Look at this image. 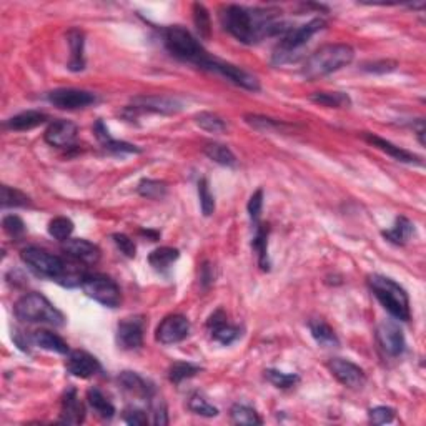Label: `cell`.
<instances>
[{
    "instance_id": "5bb4252c",
    "label": "cell",
    "mask_w": 426,
    "mask_h": 426,
    "mask_svg": "<svg viewBox=\"0 0 426 426\" xmlns=\"http://www.w3.org/2000/svg\"><path fill=\"white\" fill-rule=\"evenodd\" d=\"M190 333V321L183 315H168L157 328V342L162 345H175L183 342Z\"/></svg>"
},
{
    "instance_id": "bcb514c9",
    "label": "cell",
    "mask_w": 426,
    "mask_h": 426,
    "mask_svg": "<svg viewBox=\"0 0 426 426\" xmlns=\"http://www.w3.org/2000/svg\"><path fill=\"white\" fill-rule=\"evenodd\" d=\"M150 408L154 413V423L157 426H165L168 425V413H167V405L162 398H157V395L150 400Z\"/></svg>"
},
{
    "instance_id": "681fc988",
    "label": "cell",
    "mask_w": 426,
    "mask_h": 426,
    "mask_svg": "<svg viewBox=\"0 0 426 426\" xmlns=\"http://www.w3.org/2000/svg\"><path fill=\"white\" fill-rule=\"evenodd\" d=\"M370 421L375 425H385V423H391L393 418H395V410L390 408V406H376V408H372L370 413Z\"/></svg>"
},
{
    "instance_id": "cb8c5ba5",
    "label": "cell",
    "mask_w": 426,
    "mask_h": 426,
    "mask_svg": "<svg viewBox=\"0 0 426 426\" xmlns=\"http://www.w3.org/2000/svg\"><path fill=\"white\" fill-rule=\"evenodd\" d=\"M47 120H49V115H47V113L37 112V110H27L18 113V115H13L12 118H8L6 122V129L16 130V132H25V130L35 129V127L44 125Z\"/></svg>"
},
{
    "instance_id": "b9f144b4",
    "label": "cell",
    "mask_w": 426,
    "mask_h": 426,
    "mask_svg": "<svg viewBox=\"0 0 426 426\" xmlns=\"http://www.w3.org/2000/svg\"><path fill=\"white\" fill-rule=\"evenodd\" d=\"M197 187H198V200H200L202 213L205 217L213 215V212H215V197H213L210 185H208V180L200 178L198 180Z\"/></svg>"
},
{
    "instance_id": "8d00e7d4",
    "label": "cell",
    "mask_w": 426,
    "mask_h": 426,
    "mask_svg": "<svg viewBox=\"0 0 426 426\" xmlns=\"http://www.w3.org/2000/svg\"><path fill=\"white\" fill-rule=\"evenodd\" d=\"M137 190L142 197L150 198V200H162L167 195V183L160 182V180L144 178L137 187Z\"/></svg>"
},
{
    "instance_id": "e575fe53",
    "label": "cell",
    "mask_w": 426,
    "mask_h": 426,
    "mask_svg": "<svg viewBox=\"0 0 426 426\" xmlns=\"http://www.w3.org/2000/svg\"><path fill=\"white\" fill-rule=\"evenodd\" d=\"M230 418L235 425H248V426L262 425V418H260L257 411H255L253 408H250V406H247V405L236 403L231 406Z\"/></svg>"
},
{
    "instance_id": "f907efd6",
    "label": "cell",
    "mask_w": 426,
    "mask_h": 426,
    "mask_svg": "<svg viewBox=\"0 0 426 426\" xmlns=\"http://www.w3.org/2000/svg\"><path fill=\"white\" fill-rule=\"evenodd\" d=\"M396 67H398V64H396L395 60H378V62L364 64L362 69L364 72H372V74H388V72H393Z\"/></svg>"
},
{
    "instance_id": "277c9868",
    "label": "cell",
    "mask_w": 426,
    "mask_h": 426,
    "mask_svg": "<svg viewBox=\"0 0 426 426\" xmlns=\"http://www.w3.org/2000/svg\"><path fill=\"white\" fill-rule=\"evenodd\" d=\"M162 37L165 47L175 59L193 64L200 69H203V65L210 59V55L203 49L200 42L182 25L165 27L162 30Z\"/></svg>"
},
{
    "instance_id": "ba28073f",
    "label": "cell",
    "mask_w": 426,
    "mask_h": 426,
    "mask_svg": "<svg viewBox=\"0 0 426 426\" xmlns=\"http://www.w3.org/2000/svg\"><path fill=\"white\" fill-rule=\"evenodd\" d=\"M80 287H82L85 295L96 300L97 303H100V305L107 306V309H117L122 303L120 288H118L112 278L105 275H98V273L90 275V273H85Z\"/></svg>"
},
{
    "instance_id": "4fadbf2b",
    "label": "cell",
    "mask_w": 426,
    "mask_h": 426,
    "mask_svg": "<svg viewBox=\"0 0 426 426\" xmlns=\"http://www.w3.org/2000/svg\"><path fill=\"white\" fill-rule=\"evenodd\" d=\"M376 338L383 352L390 357H400L405 352L406 342L403 330L400 328L398 323L391 320H385L378 325Z\"/></svg>"
},
{
    "instance_id": "836d02e7",
    "label": "cell",
    "mask_w": 426,
    "mask_h": 426,
    "mask_svg": "<svg viewBox=\"0 0 426 426\" xmlns=\"http://www.w3.org/2000/svg\"><path fill=\"white\" fill-rule=\"evenodd\" d=\"M192 12H193V23H195L198 35H200V39L208 40L212 35L210 13H208L203 4H198V2L193 4Z\"/></svg>"
},
{
    "instance_id": "7bdbcfd3",
    "label": "cell",
    "mask_w": 426,
    "mask_h": 426,
    "mask_svg": "<svg viewBox=\"0 0 426 426\" xmlns=\"http://www.w3.org/2000/svg\"><path fill=\"white\" fill-rule=\"evenodd\" d=\"M30 205V198L25 193H22L17 188H12L8 185H2V207H27Z\"/></svg>"
},
{
    "instance_id": "8fae6325",
    "label": "cell",
    "mask_w": 426,
    "mask_h": 426,
    "mask_svg": "<svg viewBox=\"0 0 426 426\" xmlns=\"http://www.w3.org/2000/svg\"><path fill=\"white\" fill-rule=\"evenodd\" d=\"M182 110V103H180L177 98L172 97H165V96H142V97H135L134 98V105L127 107V110L124 112L132 113V117L139 115V113L144 112H154V113H165V115H172V113H177Z\"/></svg>"
},
{
    "instance_id": "2e32d148",
    "label": "cell",
    "mask_w": 426,
    "mask_h": 426,
    "mask_svg": "<svg viewBox=\"0 0 426 426\" xmlns=\"http://www.w3.org/2000/svg\"><path fill=\"white\" fill-rule=\"evenodd\" d=\"M65 368H67V372L70 373V375L82 378V380H87V378L96 376L97 373L102 370L100 362H98L93 355L82 352V350H75V352L69 353Z\"/></svg>"
},
{
    "instance_id": "ac0fdd59",
    "label": "cell",
    "mask_w": 426,
    "mask_h": 426,
    "mask_svg": "<svg viewBox=\"0 0 426 426\" xmlns=\"http://www.w3.org/2000/svg\"><path fill=\"white\" fill-rule=\"evenodd\" d=\"M64 253L84 265H96L100 260V248L92 241L84 238H69L62 245Z\"/></svg>"
},
{
    "instance_id": "7402d4cb",
    "label": "cell",
    "mask_w": 426,
    "mask_h": 426,
    "mask_svg": "<svg viewBox=\"0 0 426 426\" xmlns=\"http://www.w3.org/2000/svg\"><path fill=\"white\" fill-rule=\"evenodd\" d=\"M85 420V408L80 403L77 390L70 388L65 391L62 398V411H60V423L80 425Z\"/></svg>"
},
{
    "instance_id": "74e56055",
    "label": "cell",
    "mask_w": 426,
    "mask_h": 426,
    "mask_svg": "<svg viewBox=\"0 0 426 426\" xmlns=\"http://www.w3.org/2000/svg\"><path fill=\"white\" fill-rule=\"evenodd\" d=\"M248 125H252L253 129L262 130V132H285L290 130L292 127L287 125L285 122H278L273 120V118L268 117H260V115H247L245 117Z\"/></svg>"
},
{
    "instance_id": "3957f363",
    "label": "cell",
    "mask_w": 426,
    "mask_h": 426,
    "mask_svg": "<svg viewBox=\"0 0 426 426\" xmlns=\"http://www.w3.org/2000/svg\"><path fill=\"white\" fill-rule=\"evenodd\" d=\"M368 287L393 318L400 321H408L411 318L408 293L395 280L383 275H370Z\"/></svg>"
},
{
    "instance_id": "816d5d0a",
    "label": "cell",
    "mask_w": 426,
    "mask_h": 426,
    "mask_svg": "<svg viewBox=\"0 0 426 426\" xmlns=\"http://www.w3.org/2000/svg\"><path fill=\"white\" fill-rule=\"evenodd\" d=\"M124 420H125V423L134 425V426H144L149 423V418H146L145 411L140 408H134V406H130V408H127L124 411Z\"/></svg>"
},
{
    "instance_id": "4316f807",
    "label": "cell",
    "mask_w": 426,
    "mask_h": 426,
    "mask_svg": "<svg viewBox=\"0 0 426 426\" xmlns=\"http://www.w3.org/2000/svg\"><path fill=\"white\" fill-rule=\"evenodd\" d=\"M309 328L311 331V337L315 342L325 348H337L340 347V340L335 333V330L321 318H313L309 321Z\"/></svg>"
},
{
    "instance_id": "52a82bcc",
    "label": "cell",
    "mask_w": 426,
    "mask_h": 426,
    "mask_svg": "<svg viewBox=\"0 0 426 426\" xmlns=\"http://www.w3.org/2000/svg\"><path fill=\"white\" fill-rule=\"evenodd\" d=\"M21 258L28 268L34 270L37 275L47 277L50 280L62 282L65 272H67V263L62 258L39 247L23 248L21 252Z\"/></svg>"
},
{
    "instance_id": "9c48e42d",
    "label": "cell",
    "mask_w": 426,
    "mask_h": 426,
    "mask_svg": "<svg viewBox=\"0 0 426 426\" xmlns=\"http://www.w3.org/2000/svg\"><path fill=\"white\" fill-rule=\"evenodd\" d=\"M203 70H210V72H215L221 75V77L230 80L231 84L238 85V87L245 88V90H252V92H258L260 90V82L258 79L252 75L247 70L236 67L234 64L229 62H221V60L217 59H208V62L203 65Z\"/></svg>"
},
{
    "instance_id": "484cf974",
    "label": "cell",
    "mask_w": 426,
    "mask_h": 426,
    "mask_svg": "<svg viewBox=\"0 0 426 426\" xmlns=\"http://www.w3.org/2000/svg\"><path fill=\"white\" fill-rule=\"evenodd\" d=\"M32 343L37 345V347L42 350H47V352H55L59 355H69L70 348L67 342H64L59 335L54 333V331L49 330H39L35 331L34 335L30 337Z\"/></svg>"
},
{
    "instance_id": "60d3db41",
    "label": "cell",
    "mask_w": 426,
    "mask_h": 426,
    "mask_svg": "<svg viewBox=\"0 0 426 426\" xmlns=\"http://www.w3.org/2000/svg\"><path fill=\"white\" fill-rule=\"evenodd\" d=\"M265 378H267L273 386L282 388V390L295 386L297 383L300 381V376L295 375V373H283L280 370H273V368L265 372Z\"/></svg>"
},
{
    "instance_id": "603a6c76",
    "label": "cell",
    "mask_w": 426,
    "mask_h": 426,
    "mask_svg": "<svg viewBox=\"0 0 426 426\" xmlns=\"http://www.w3.org/2000/svg\"><path fill=\"white\" fill-rule=\"evenodd\" d=\"M93 132H96V137L98 139V142L102 144L103 149H105L107 151H110V154L122 155V154H140V151H142L137 145H132V144H127V142H120V140L112 139L110 134H108L107 127L103 125L102 120H97V124L93 125Z\"/></svg>"
},
{
    "instance_id": "7a4b0ae2",
    "label": "cell",
    "mask_w": 426,
    "mask_h": 426,
    "mask_svg": "<svg viewBox=\"0 0 426 426\" xmlns=\"http://www.w3.org/2000/svg\"><path fill=\"white\" fill-rule=\"evenodd\" d=\"M355 50L347 44H328L313 52L301 69L306 80H316L352 64Z\"/></svg>"
},
{
    "instance_id": "5b68a950",
    "label": "cell",
    "mask_w": 426,
    "mask_h": 426,
    "mask_svg": "<svg viewBox=\"0 0 426 426\" xmlns=\"http://www.w3.org/2000/svg\"><path fill=\"white\" fill-rule=\"evenodd\" d=\"M16 316L25 323H45L52 326H64L65 316L40 293H25L13 306Z\"/></svg>"
},
{
    "instance_id": "ee69618b",
    "label": "cell",
    "mask_w": 426,
    "mask_h": 426,
    "mask_svg": "<svg viewBox=\"0 0 426 426\" xmlns=\"http://www.w3.org/2000/svg\"><path fill=\"white\" fill-rule=\"evenodd\" d=\"M188 408H190L192 413L205 416V418H213V416L219 415V410L215 406L208 403V401L203 398L202 395H193L190 401H188Z\"/></svg>"
},
{
    "instance_id": "c3c4849f",
    "label": "cell",
    "mask_w": 426,
    "mask_h": 426,
    "mask_svg": "<svg viewBox=\"0 0 426 426\" xmlns=\"http://www.w3.org/2000/svg\"><path fill=\"white\" fill-rule=\"evenodd\" d=\"M112 238H113V243L117 245V248L120 250V252L124 253L125 257H129V258H134L135 257V255H137V247H135L134 240H132L130 236H127L124 234H113Z\"/></svg>"
},
{
    "instance_id": "1f68e13d",
    "label": "cell",
    "mask_w": 426,
    "mask_h": 426,
    "mask_svg": "<svg viewBox=\"0 0 426 426\" xmlns=\"http://www.w3.org/2000/svg\"><path fill=\"white\" fill-rule=\"evenodd\" d=\"M310 98L311 102L330 108H348L352 105V98L343 92H316Z\"/></svg>"
},
{
    "instance_id": "8992f818",
    "label": "cell",
    "mask_w": 426,
    "mask_h": 426,
    "mask_svg": "<svg viewBox=\"0 0 426 426\" xmlns=\"http://www.w3.org/2000/svg\"><path fill=\"white\" fill-rule=\"evenodd\" d=\"M326 25V22L323 18H313V21L303 23L300 27L295 28H288L285 34L282 35L280 44L277 45L275 52H273V59L272 62L275 65H283L288 62H295L298 59V52H300L303 47L309 44L311 37L315 34H318L320 30H323Z\"/></svg>"
},
{
    "instance_id": "7c38bea8",
    "label": "cell",
    "mask_w": 426,
    "mask_h": 426,
    "mask_svg": "<svg viewBox=\"0 0 426 426\" xmlns=\"http://www.w3.org/2000/svg\"><path fill=\"white\" fill-rule=\"evenodd\" d=\"M145 320L144 316H132L122 320L117 326V345L122 350H137L144 345Z\"/></svg>"
},
{
    "instance_id": "ab89813d",
    "label": "cell",
    "mask_w": 426,
    "mask_h": 426,
    "mask_svg": "<svg viewBox=\"0 0 426 426\" xmlns=\"http://www.w3.org/2000/svg\"><path fill=\"white\" fill-rule=\"evenodd\" d=\"M74 231V221L67 219V217H57V219L50 220L49 224V235L54 236L55 240L65 241L70 238Z\"/></svg>"
},
{
    "instance_id": "d590c367",
    "label": "cell",
    "mask_w": 426,
    "mask_h": 426,
    "mask_svg": "<svg viewBox=\"0 0 426 426\" xmlns=\"http://www.w3.org/2000/svg\"><path fill=\"white\" fill-rule=\"evenodd\" d=\"M200 372L202 368L198 367V364L187 363V362H175L172 367L168 368V380L175 383V385H180L183 380L195 376L197 373Z\"/></svg>"
},
{
    "instance_id": "ffe728a7",
    "label": "cell",
    "mask_w": 426,
    "mask_h": 426,
    "mask_svg": "<svg viewBox=\"0 0 426 426\" xmlns=\"http://www.w3.org/2000/svg\"><path fill=\"white\" fill-rule=\"evenodd\" d=\"M118 385L124 388L127 393H130L132 396H137V398L142 400L150 401L157 395L155 386L135 372H122L120 375H118Z\"/></svg>"
},
{
    "instance_id": "7dc6e473",
    "label": "cell",
    "mask_w": 426,
    "mask_h": 426,
    "mask_svg": "<svg viewBox=\"0 0 426 426\" xmlns=\"http://www.w3.org/2000/svg\"><path fill=\"white\" fill-rule=\"evenodd\" d=\"M247 208H248L250 220L253 221V225L260 224V217H262V208H263V190L262 188H258V190L255 192L252 197H250Z\"/></svg>"
},
{
    "instance_id": "d6a6232c",
    "label": "cell",
    "mask_w": 426,
    "mask_h": 426,
    "mask_svg": "<svg viewBox=\"0 0 426 426\" xmlns=\"http://www.w3.org/2000/svg\"><path fill=\"white\" fill-rule=\"evenodd\" d=\"M203 151H205V155L212 162L224 165V167H235L236 165V157L226 145L208 144Z\"/></svg>"
},
{
    "instance_id": "30bf717a",
    "label": "cell",
    "mask_w": 426,
    "mask_h": 426,
    "mask_svg": "<svg viewBox=\"0 0 426 426\" xmlns=\"http://www.w3.org/2000/svg\"><path fill=\"white\" fill-rule=\"evenodd\" d=\"M47 100L62 110H79L87 108L97 102V96L87 90L79 88H57L47 93Z\"/></svg>"
},
{
    "instance_id": "4dcf8cb0",
    "label": "cell",
    "mask_w": 426,
    "mask_h": 426,
    "mask_svg": "<svg viewBox=\"0 0 426 426\" xmlns=\"http://www.w3.org/2000/svg\"><path fill=\"white\" fill-rule=\"evenodd\" d=\"M178 257L180 252L177 248L160 247L149 255V263L157 270V272H165V270L170 268V265L177 262Z\"/></svg>"
},
{
    "instance_id": "d4e9b609",
    "label": "cell",
    "mask_w": 426,
    "mask_h": 426,
    "mask_svg": "<svg viewBox=\"0 0 426 426\" xmlns=\"http://www.w3.org/2000/svg\"><path fill=\"white\" fill-rule=\"evenodd\" d=\"M85 37L79 28H72L67 34V42L70 45V60H69V70L72 72H82L85 69V57H84V47H85Z\"/></svg>"
},
{
    "instance_id": "9a60e30c",
    "label": "cell",
    "mask_w": 426,
    "mask_h": 426,
    "mask_svg": "<svg viewBox=\"0 0 426 426\" xmlns=\"http://www.w3.org/2000/svg\"><path fill=\"white\" fill-rule=\"evenodd\" d=\"M328 368L337 380L352 390H358L367 383V375L358 364L343 358H331L328 362Z\"/></svg>"
},
{
    "instance_id": "e0dca14e",
    "label": "cell",
    "mask_w": 426,
    "mask_h": 426,
    "mask_svg": "<svg viewBox=\"0 0 426 426\" xmlns=\"http://www.w3.org/2000/svg\"><path fill=\"white\" fill-rule=\"evenodd\" d=\"M79 134V127L70 120H60L52 122V124L47 127L45 130V142L52 146H57V149H67V146H72L75 139H77Z\"/></svg>"
},
{
    "instance_id": "6da1fadb",
    "label": "cell",
    "mask_w": 426,
    "mask_h": 426,
    "mask_svg": "<svg viewBox=\"0 0 426 426\" xmlns=\"http://www.w3.org/2000/svg\"><path fill=\"white\" fill-rule=\"evenodd\" d=\"M220 21L229 34L247 45L258 44L267 37L283 35L288 30L275 8L225 6L220 11Z\"/></svg>"
},
{
    "instance_id": "83f0119b",
    "label": "cell",
    "mask_w": 426,
    "mask_h": 426,
    "mask_svg": "<svg viewBox=\"0 0 426 426\" xmlns=\"http://www.w3.org/2000/svg\"><path fill=\"white\" fill-rule=\"evenodd\" d=\"M415 234V225L406 219V217H398L395 225L390 230H383L381 235L393 245H405Z\"/></svg>"
},
{
    "instance_id": "d6986e66",
    "label": "cell",
    "mask_w": 426,
    "mask_h": 426,
    "mask_svg": "<svg viewBox=\"0 0 426 426\" xmlns=\"http://www.w3.org/2000/svg\"><path fill=\"white\" fill-rule=\"evenodd\" d=\"M207 328L210 330L212 338L221 345H231L235 340H238L241 335V330L238 326L230 325L229 321H226V315L224 310H217L215 313H212V316L207 321Z\"/></svg>"
},
{
    "instance_id": "f35d334b",
    "label": "cell",
    "mask_w": 426,
    "mask_h": 426,
    "mask_svg": "<svg viewBox=\"0 0 426 426\" xmlns=\"http://www.w3.org/2000/svg\"><path fill=\"white\" fill-rule=\"evenodd\" d=\"M195 124L210 134H221L226 130V124L219 115L212 112H202L195 115Z\"/></svg>"
},
{
    "instance_id": "f6af8a7d",
    "label": "cell",
    "mask_w": 426,
    "mask_h": 426,
    "mask_svg": "<svg viewBox=\"0 0 426 426\" xmlns=\"http://www.w3.org/2000/svg\"><path fill=\"white\" fill-rule=\"evenodd\" d=\"M2 226L4 230H6V234L12 236V238H21V236L25 234V224H23V220L17 215H7L2 221Z\"/></svg>"
},
{
    "instance_id": "44dd1931",
    "label": "cell",
    "mask_w": 426,
    "mask_h": 426,
    "mask_svg": "<svg viewBox=\"0 0 426 426\" xmlns=\"http://www.w3.org/2000/svg\"><path fill=\"white\" fill-rule=\"evenodd\" d=\"M363 139L368 142V144L375 146V149L385 151V154L390 155L395 160H398V162L403 163H421V159L418 155L411 154V151L401 149V146H396L395 144H391V142H388L385 139H381V137L373 135L370 132H364Z\"/></svg>"
},
{
    "instance_id": "f546056e",
    "label": "cell",
    "mask_w": 426,
    "mask_h": 426,
    "mask_svg": "<svg viewBox=\"0 0 426 426\" xmlns=\"http://www.w3.org/2000/svg\"><path fill=\"white\" fill-rule=\"evenodd\" d=\"M252 248L258 255V265L262 270L270 268L268 260V226L263 224L255 225V235L252 240Z\"/></svg>"
},
{
    "instance_id": "f1b7e54d",
    "label": "cell",
    "mask_w": 426,
    "mask_h": 426,
    "mask_svg": "<svg viewBox=\"0 0 426 426\" xmlns=\"http://www.w3.org/2000/svg\"><path fill=\"white\" fill-rule=\"evenodd\" d=\"M87 403L90 408L96 411L97 416H100L103 420H110L115 415V406L110 403V400L98 388H90L87 391Z\"/></svg>"
}]
</instances>
